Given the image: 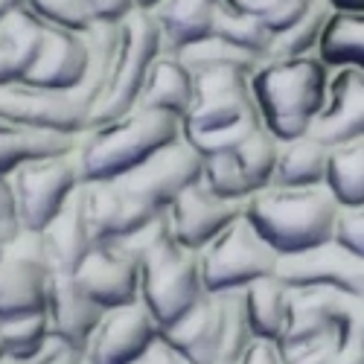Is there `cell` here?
Here are the masks:
<instances>
[{
    "label": "cell",
    "mask_w": 364,
    "mask_h": 364,
    "mask_svg": "<svg viewBox=\"0 0 364 364\" xmlns=\"http://www.w3.org/2000/svg\"><path fill=\"white\" fill-rule=\"evenodd\" d=\"M318 55L336 68L364 70V12H336L326 23Z\"/></svg>",
    "instance_id": "30"
},
{
    "label": "cell",
    "mask_w": 364,
    "mask_h": 364,
    "mask_svg": "<svg viewBox=\"0 0 364 364\" xmlns=\"http://www.w3.org/2000/svg\"><path fill=\"white\" fill-rule=\"evenodd\" d=\"M87 70V41L85 33L73 29L47 26L41 50L36 55L33 68L23 76L26 85L53 87V90H73L82 85Z\"/></svg>",
    "instance_id": "20"
},
{
    "label": "cell",
    "mask_w": 364,
    "mask_h": 364,
    "mask_svg": "<svg viewBox=\"0 0 364 364\" xmlns=\"http://www.w3.org/2000/svg\"><path fill=\"white\" fill-rule=\"evenodd\" d=\"M82 193H85L90 233H94L97 245L126 239L137 233L143 225H149L155 216H161L140 198H134L119 181H85Z\"/></svg>",
    "instance_id": "17"
},
{
    "label": "cell",
    "mask_w": 364,
    "mask_h": 364,
    "mask_svg": "<svg viewBox=\"0 0 364 364\" xmlns=\"http://www.w3.org/2000/svg\"><path fill=\"white\" fill-rule=\"evenodd\" d=\"M341 248L364 259V204L358 207H341L338 222H336V236Z\"/></svg>",
    "instance_id": "41"
},
{
    "label": "cell",
    "mask_w": 364,
    "mask_h": 364,
    "mask_svg": "<svg viewBox=\"0 0 364 364\" xmlns=\"http://www.w3.org/2000/svg\"><path fill=\"white\" fill-rule=\"evenodd\" d=\"M201 175H204V158L181 132L178 140H172L169 146L155 151L146 164H140L134 172L117 181L155 213H166L181 193L198 184Z\"/></svg>",
    "instance_id": "10"
},
{
    "label": "cell",
    "mask_w": 364,
    "mask_h": 364,
    "mask_svg": "<svg viewBox=\"0 0 364 364\" xmlns=\"http://www.w3.org/2000/svg\"><path fill=\"white\" fill-rule=\"evenodd\" d=\"M50 364H85V358L79 353H73V350H62Z\"/></svg>",
    "instance_id": "50"
},
{
    "label": "cell",
    "mask_w": 364,
    "mask_h": 364,
    "mask_svg": "<svg viewBox=\"0 0 364 364\" xmlns=\"http://www.w3.org/2000/svg\"><path fill=\"white\" fill-rule=\"evenodd\" d=\"M87 41V70L79 87H73L76 94L87 102L90 117H94L100 100L105 97L108 82H111V70H114V55H117V41H119V21H97L94 26L85 33Z\"/></svg>",
    "instance_id": "29"
},
{
    "label": "cell",
    "mask_w": 364,
    "mask_h": 364,
    "mask_svg": "<svg viewBox=\"0 0 364 364\" xmlns=\"http://www.w3.org/2000/svg\"><path fill=\"white\" fill-rule=\"evenodd\" d=\"M326 190L338 201V207L364 204V140L329 149Z\"/></svg>",
    "instance_id": "31"
},
{
    "label": "cell",
    "mask_w": 364,
    "mask_h": 364,
    "mask_svg": "<svg viewBox=\"0 0 364 364\" xmlns=\"http://www.w3.org/2000/svg\"><path fill=\"white\" fill-rule=\"evenodd\" d=\"M236 364H286V355H283V350H280L277 341L254 338L251 347L242 353V358Z\"/></svg>",
    "instance_id": "44"
},
{
    "label": "cell",
    "mask_w": 364,
    "mask_h": 364,
    "mask_svg": "<svg viewBox=\"0 0 364 364\" xmlns=\"http://www.w3.org/2000/svg\"><path fill=\"white\" fill-rule=\"evenodd\" d=\"M245 306L248 321L254 329V338L265 341H283V332L289 326V309H291V289L274 274L265 277L245 289Z\"/></svg>",
    "instance_id": "28"
},
{
    "label": "cell",
    "mask_w": 364,
    "mask_h": 364,
    "mask_svg": "<svg viewBox=\"0 0 364 364\" xmlns=\"http://www.w3.org/2000/svg\"><path fill=\"white\" fill-rule=\"evenodd\" d=\"M0 119L36 132L79 137L90 126V108L76 90H53L15 82L0 87Z\"/></svg>",
    "instance_id": "9"
},
{
    "label": "cell",
    "mask_w": 364,
    "mask_h": 364,
    "mask_svg": "<svg viewBox=\"0 0 364 364\" xmlns=\"http://www.w3.org/2000/svg\"><path fill=\"white\" fill-rule=\"evenodd\" d=\"M21 222L15 213V198H12V184L6 175H0V225Z\"/></svg>",
    "instance_id": "47"
},
{
    "label": "cell",
    "mask_w": 364,
    "mask_h": 364,
    "mask_svg": "<svg viewBox=\"0 0 364 364\" xmlns=\"http://www.w3.org/2000/svg\"><path fill=\"white\" fill-rule=\"evenodd\" d=\"M207 294L201 280V257L178 245L175 236L143 254L140 259V303L161 329L184 318Z\"/></svg>",
    "instance_id": "4"
},
{
    "label": "cell",
    "mask_w": 364,
    "mask_h": 364,
    "mask_svg": "<svg viewBox=\"0 0 364 364\" xmlns=\"http://www.w3.org/2000/svg\"><path fill=\"white\" fill-rule=\"evenodd\" d=\"M23 6L38 21L55 29H73V33H87L97 23V15L90 12L85 0H23Z\"/></svg>",
    "instance_id": "39"
},
{
    "label": "cell",
    "mask_w": 364,
    "mask_h": 364,
    "mask_svg": "<svg viewBox=\"0 0 364 364\" xmlns=\"http://www.w3.org/2000/svg\"><path fill=\"white\" fill-rule=\"evenodd\" d=\"M0 361H4V344H0Z\"/></svg>",
    "instance_id": "53"
},
{
    "label": "cell",
    "mask_w": 364,
    "mask_h": 364,
    "mask_svg": "<svg viewBox=\"0 0 364 364\" xmlns=\"http://www.w3.org/2000/svg\"><path fill=\"white\" fill-rule=\"evenodd\" d=\"M181 62H184L193 76L201 73V70H222V68H233V70H245L254 76V70L262 65L259 58H254L251 53L233 47L230 41L219 38V36H207L190 47H184L181 53H175Z\"/></svg>",
    "instance_id": "34"
},
{
    "label": "cell",
    "mask_w": 364,
    "mask_h": 364,
    "mask_svg": "<svg viewBox=\"0 0 364 364\" xmlns=\"http://www.w3.org/2000/svg\"><path fill=\"white\" fill-rule=\"evenodd\" d=\"M329 146L315 134L280 143V158L274 172V187H326Z\"/></svg>",
    "instance_id": "27"
},
{
    "label": "cell",
    "mask_w": 364,
    "mask_h": 364,
    "mask_svg": "<svg viewBox=\"0 0 364 364\" xmlns=\"http://www.w3.org/2000/svg\"><path fill=\"white\" fill-rule=\"evenodd\" d=\"M47 23L38 21L23 4L0 21V87L23 82L41 50Z\"/></svg>",
    "instance_id": "24"
},
{
    "label": "cell",
    "mask_w": 364,
    "mask_h": 364,
    "mask_svg": "<svg viewBox=\"0 0 364 364\" xmlns=\"http://www.w3.org/2000/svg\"><path fill=\"white\" fill-rule=\"evenodd\" d=\"M198 257L207 294L242 291L265 277H274L280 265V254L259 236L245 213L198 251Z\"/></svg>",
    "instance_id": "6"
},
{
    "label": "cell",
    "mask_w": 364,
    "mask_h": 364,
    "mask_svg": "<svg viewBox=\"0 0 364 364\" xmlns=\"http://www.w3.org/2000/svg\"><path fill=\"white\" fill-rule=\"evenodd\" d=\"M181 137V119L166 111L132 108L79 134L76 158L85 181H117Z\"/></svg>",
    "instance_id": "2"
},
{
    "label": "cell",
    "mask_w": 364,
    "mask_h": 364,
    "mask_svg": "<svg viewBox=\"0 0 364 364\" xmlns=\"http://www.w3.org/2000/svg\"><path fill=\"white\" fill-rule=\"evenodd\" d=\"M132 364H184L181 361V355L164 341V338H158L155 344H151L137 361H132Z\"/></svg>",
    "instance_id": "46"
},
{
    "label": "cell",
    "mask_w": 364,
    "mask_h": 364,
    "mask_svg": "<svg viewBox=\"0 0 364 364\" xmlns=\"http://www.w3.org/2000/svg\"><path fill=\"white\" fill-rule=\"evenodd\" d=\"M201 181L216 196H222L228 201H248L254 196L251 181H248L245 172H242V166H239L233 151H228V155L204 158V175H201Z\"/></svg>",
    "instance_id": "38"
},
{
    "label": "cell",
    "mask_w": 364,
    "mask_h": 364,
    "mask_svg": "<svg viewBox=\"0 0 364 364\" xmlns=\"http://www.w3.org/2000/svg\"><path fill=\"white\" fill-rule=\"evenodd\" d=\"M161 338V326L143 303L105 309L85 350V364H132Z\"/></svg>",
    "instance_id": "13"
},
{
    "label": "cell",
    "mask_w": 364,
    "mask_h": 364,
    "mask_svg": "<svg viewBox=\"0 0 364 364\" xmlns=\"http://www.w3.org/2000/svg\"><path fill=\"white\" fill-rule=\"evenodd\" d=\"M309 6H312V0H280V4L271 9L262 21H265V26L271 29V33L280 36V33H286L291 23H297L303 15H306Z\"/></svg>",
    "instance_id": "43"
},
{
    "label": "cell",
    "mask_w": 364,
    "mask_h": 364,
    "mask_svg": "<svg viewBox=\"0 0 364 364\" xmlns=\"http://www.w3.org/2000/svg\"><path fill=\"white\" fill-rule=\"evenodd\" d=\"M196 97V76L181 62L175 53H161L149 70V79L143 85V94L137 108L166 111L178 119H184Z\"/></svg>",
    "instance_id": "25"
},
{
    "label": "cell",
    "mask_w": 364,
    "mask_h": 364,
    "mask_svg": "<svg viewBox=\"0 0 364 364\" xmlns=\"http://www.w3.org/2000/svg\"><path fill=\"white\" fill-rule=\"evenodd\" d=\"M158 4H161V0H132V6H134V9H140V12H151Z\"/></svg>",
    "instance_id": "52"
},
{
    "label": "cell",
    "mask_w": 364,
    "mask_h": 364,
    "mask_svg": "<svg viewBox=\"0 0 364 364\" xmlns=\"http://www.w3.org/2000/svg\"><path fill=\"white\" fill-rule=\"evenodd\" d=\"M259 126H262L259 114H251V117L239 119V123H233V126H225V129H216V132L184 134V137L190 140V146L198 151L201 158H213V155H228V151H236Z\"/></svg>",
    "instance_id": "40"
},
{
    "label": "cell",
    "mask_w": 364,
    "mask_h": 364,
    "mask_svg": "<svg viewBox=\"0 0 364 364\" xmlns=\"http://www.w3.org/2000/svg\"><path fill=\"white\" fill-rule=\"evenodd\" d=\"M21 4H23V0H0V21H4L9 12H15Z\"/></svg>",
    "instance_id": "51"
},
{
    "label": "cell",
    "mask_w": 364,
    "mask_h": 364,
    "mask_svg": "<svg viewBox=\"0 0 364 364\" xmlns=\"http://www.w3.org/2000/svg\"><path fill=\"white\" fill-rule=\"evenodd\" d=\"M219 309H222V355L219 361L236 364L254 341V329L248 321V306H245V289L242 291H222Z\"/></svg>",
    "instance_id": "37"
},
{
    "label": "cell",
    "mask_w": 364,
    "mask_h": 364,
    "mask_svg": "<svg viewBox=\"0 0 364 364\" xmlns=\"http://www.w3.org/2000/svg\"><path fill=\"white\" fill-rule=\"evenodd\" d=\"M53 341L55 338L50 332L47 312H33V315H18V318L0 321V344H4V355H9V358L38 355Z\"/></svg>",
    "instance_id": "35"
},
{
    "label": "cell",
    "mask_w": 364,
    "mask_h": 364,
    "mask_svg": "<svg viewBox=\"0 0 364 364\" xmlns=\"http://www.w3.org/2000/svg\"><path fill=\"white\" fill-rule=\"evenodd\" d=\"M76 146H79V137L73 134L36 132V129L9 123V119H0V175H12L18 166L38 158L68 155Z\"/></svg>",
    "instance_id": "26"
},
{
    "label": "cell",
    "mask_w": 364,
    "mask_h": 364,
    "mask_svg": "<svg viewBox=\"0 0 364 364\" xmlns=\"http://www.w3.org/2000/svg\"><path fill=\"white\" fill-rule=\"evenodd\" d=\"M341 207L326 187H265L245 201V216L280 257L321 248L336 236Z\"/></svg>",
    "instance_id": "3"
},
{
    "label": "cell",
    "mask_w": 364,
    "mask_h": 364,
    "mask_svg": "<svg viewBox=\"0 0 364 364\" xmlns=\"http://www.w3.org/2000/svg\"><path fill=\"white\" fill-rule=\"evenodd\" d=\"M216 364H225V361H216Z\"/></svg>",
    "instance_id": "54"
},
{
    "label": "cell",
    "mask_w": 364,
    "mask_h": 364,
    "mask_svg": "<svg viewBox=\"0 0 364 364\" xmlns=\"http://www.w3.org/2000/svg\"><path fill=\"white\" fill-rule=\"evenodd\" d=\"M312 134L329 149L364 140V70L358 68L332 70L326 102L315 119Z\"/></svg>",
    "instance_id": "18"
},
{
    "label": "cell",
    "mask_w": 364,
    "mask_h": 364,
    "mask_svg": "<svg viewBox=\"0 0 364 364\" xmlns=\"http://www.w3.org/2000/svg\"><path fill=\"white\" fill-rule=\"evenodd\" d=\"M242 213H245V201H228L216 196L204 181L184 190L166 210L175 242L190 251H204Z\"/></svg>",
    "instance_id": "15"
},
{
    "label": "cell",
    "mask_w": 364,
    "mask_h": 364,
    "mask_svg": "<svg viewBox=\"0 0 364 364\" xmlns=\"http://www.w3.org/2000/svg\"><path fill=\"white\" fill-rule=\"evenodd\" d=\"M213 36L230 41L233 47L251 53L259 62H268L271 55V47H274V33L265 26L262 18L257 15H248L242 9H233L228 4L219 6V15H216V26H213Z\"/></svg>",
    "instance_id": "32"
},
{
    "label": "cell",
    "mask_w": 364,
    "mask_h": 364,
    "mask_svg": "<svg viewBox=\"0 0 364 364\" xmlns=\"http://www.w3.org/2000/svg\"><path fill=\"white\" fill-rule=\"evenodd\" d=\"M257 111L254 102V87H251V73L245 70H201L196 73V97L181 119V132L184 134H198V132H216L225 126H233L239 119H245Z\"/></svg>",
    "instance_id": "11"
},
{
    "label": "cell",
    "mask_w": 364,
    "mask_h": 364,
    "mask_svg": "<svg viewBox=\"0 0 364 364\" xmlns=\"http://www.w3.org/2000/svg\"><path fill=\"white\" fill-rule=\"evenodd\" d=\"M277 277L289 289H332L364 297V259L341 248L336 239L312 251L280 257Z\"/></svg>",
    "instance_id": "12"
},
{
    "label": "cell",
    "mask_w": 364,
    "mask_h": 364,
    "mask_svg": "<svg viewBox=\"0 0 364 364\" xmlns=\"http://www.w3.org/2000/svg\"><path fill=\"white\" fill-rule=\"evenodd\" d=\"M233 155H236L242 172L248 175L254 193H259V190L274 184L277 158H280V140L271 134L265 126H259L245 143L233 151Z\"/></svg>",
    "instance_id": "36"
},
{
    "label": "cell",
    "mask_w": 364,
    "mask_h": 364,
    "mask_svg": "<svg viewBox=\"0 0 364 364\" xmlns=\"http://www.w3.org/2000/svg\"><path fill=\"white\" fill-rule=\"evenodd\" d=\"M41 239H44V251H47L50 268L62 271V274H73V271L85 262V257L94 251L97 242H94V233H90L82 187L41 228Z\"/></svg>",
    "instance_id": "22"
},
{
    "label": "cell",
    "mask_w": 364,
    "mask_h": 364,
    "mask_svg": "<svg viewBox=\"0 0 364 364\" xmlns=\"http://www.w3.org/2000/svg\"><path fill=\"white\" fill-rule=\"evenodd\" d=\"M85 4L90 6V12L97 15V21H123L134 6H132V0H85Z\"/></svg>",
    "instance_id": "45"
},
{
    "label": "cell",
    "mask_w": 364,
    "mask_h": 364,
    "mask_svg": "<svg viewBox=\"0 0 364 364\" xmlns=\"http://www.w3.org/2000/svg\"><path fill=\"white\" fill-rule=\"evenodd\" d=\"M161 338L184 364H216L222 355V309L216 294H204L196 306L161 329Z\"/></svg>",
    "instance_id": "21"
},
{
    "label": "cell",
    "mask_w": 364,
    "mask_h": 364,
    "mask_svg": "<svg viewBox=\"0 0 364 364\" xmlns=\"http://www.w3.org/2000/svg\"><path fill=\"white\" fill-rule=\"evenodd\" d=\"M44 312H47V321H50L53 338L85 358V350L90 344V336L97 332L105 309L97 306V303L79 289V283L73 280V274L53 271V274H50V286H47Z\"/></svg>",
    "instance_id": "16"
},
{
    "label": "cell",
    "mask_w": 364,
    "mask_h": 364,
    "mask_svg": "<svg viewBox=\"0 0 364 364\" xmlns=\"http://www.w3.org/2000/svg\"><path fill=\"white\" fill-rule=\"evenodd\" d=\"M6 178L12 184L15 213L21 225L29 230H41L68 204V198L85 184L76 149L68 151V155L29 161Z\"/></svg>",
    "instance_id": "7"
},
{
    "label": "cell",
    "mask_w": 364,
    "mask_h": 364,
    "mask_svg": "<svg viewBox=\"0 0 364 364\" xmlns=\"http://www.w3.org/2000/svg\"><path fill=\"white\" fill-rule=\"evenodd\" d=\"M332 15H336V9H332L329 0H312V6L306 9V15H303L297 23H291L286 33L274 36V47H271L268 58L315 55Z\"/></svg>",
    "instance_id": "33"
},
{
    "label": "cell",
    "mask_w": 364,
    "mask_h": 364,
    "mask_svg": "<svg viewBox=\"0 0 364 364\" xmlns=\"http://www.w3.org/2000/svg\"><path fill=\"white\" fill-rule=\"evenodd\" d=\"M50 274L41 230L21 228L9 236L0 251V321L44 312Z\"/></svg>",
    "instance_id": "8"
},
{
    "label": "cell",
    "mask_w": 364,
    "mask_h": 364,
    "mask_svg": "<svg viewBox=\"0 0 364 364\" xmlns=\"http://www.w3.org/2000/svg\"><path fill=\"white\" fill-rule=\"evenodd\" d=\"M228 6L233 9H242V12H248V15H257V18H265L271 9H274L280 0H225Z\"/></svg>",
    "instance_id": "48"
},
{
    "label": "cell",
    "mask_w": 364,
    "mask_h": 364,
    "mask_svg": "<svg viewBox=\"0 0 364 364\" xmlns=\"http://www.w3.org/2000/svg\"><path fill=\"white\" fill-rule=\"evenodd\" d=\"M161 53H166V50H164V38H161L155 18L149 12L132 9L119 21V41H117L111 82H108V90L100 100L94 117H90V126L108 123V119L123 117L132 108H137L149 70Z\"/></svg>",
    "instance_id": "5"
},
{
    "label": "cell",
    "mask_w": 364,
    "mask_h": 364,
    "mask_svg": "<svg viewBox=\"0 0 364 364\" xmlns=\"http://www.w3.org/2000/svg\"><path fill=\"white\" fill-rule=\"evenodd\" d=\"M336 12H364V0H329Z\"/></svg>",
    "instance_id": "49"
},
{
    "label": "cell",
    "mask_w": 364,
    "mask_h": 364,
    "mask_svg": "<svg viewBox=\"0 0 364 364\" xmlns=\"http://www.w3.org/2000/svg\"><path fill=\"white\" fill-rule=\"evenodd\" d=\"M73 280L102 309L129 306L140 300V259L117 242H105L94 245V251L73 271Z\"/></svg>",
    "instance_id": "14"
},
{
    "label": "cell",
    "mask_w": 364,
    "mask_h": 364,
    "mask_svg": "<svg viewBox=\"0 0 364 364\" xmlns=\"http://www.w3.org/2000/svg\"><path fill=\"white\" fill-rule=\"evenodd\" d=\"M329 79L332 68L318 53L262 62L251 76L262 126L280 143L312 134V126L326 102Z\"/></svg>",
    "instance_id": "1"
},
{
    "label": "cell",
    "mask_w": 364,
    "mask_h": 364,
    "mask_svg": "<svg viewBox=\"0 0 364 364\" xmlns=\"http://www.w3.org/2000/svg\"><path fill=\"white\" fill-rule=\"evenodd\" d=\"M336 336H326L318 341H306L297 347H280L286 355V364H332V353H336Z\"/></svg>",
    "instance_id": "42"
},
{
    "label": "cell",
    "mask_w": 364,
    "mask_h": 364,
    "mask_svg": "<svg viewBox=\"0 0 364 364\" xmlns=\"http://www.w3.org/2000/svg\"><path fill=\"white\" fill-rule=\"evenodd\" d=\"M353 300L355 297L332 289H291L289 326L283 332L280 347H297L306 341L336 336L353 306Z\"/></svg>",
    "instance_id": "19"
},
{
    "label": "cell",
    "mask_w": 364,
    "mask_h": 364,
    "mask_svg": "<svg viewBox=\"0 0 364 364\" xmlns=\"http://www.w3.org/2000/svg\"><path fill=\"white\" fill-rule=\"evenodd\" d=\"M222 4L225 0H161L149 15L161 29L164 50L181 53L184 47L213 36Z\"/></svg>",
    "instance_id": "23"
}]
</instances>
